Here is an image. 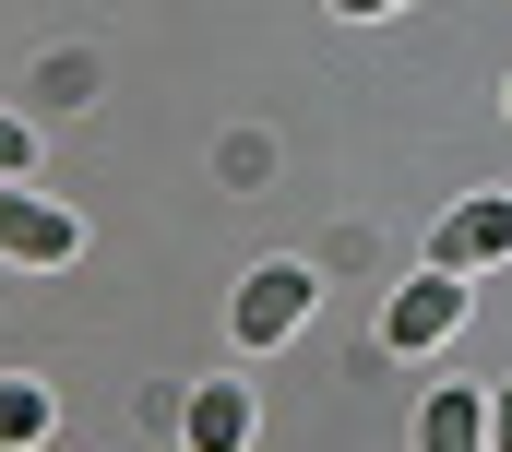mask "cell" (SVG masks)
<instances>
[{"instance_id":"6","label":"cell","mask_w":512,"mask_h":452,"mask_svg":"<svg viewBox=\"0 0 512 452\" xmlns=\"http://www.w3.org/2000/svg\"><path fill=\"white\" fill-rule=\"evenodd\" d=\"M417 452H489V393L477 381H441L417 405Z\"/></svg>"},{"instance_id":"3","label":"cell","mask_w":512,"mask_h":452,"mask_svg":"<svg viewBox=\"0 0 512 452\" xmlns=\"http://www.w3.org/2000/svg\"><path fill=\"white\" fill-rule=\"evenodd\" d=\"M310 298H322V286H310V262H251V286H239V310H227V322H239V345H286L298 322H310Z\"/></svg>"},{"instance_id":"10","label":"cell","mask_w":512,"mask_h":452,"mask_svg":"<svg viewBox=\"0 0 512 452\" xmlns=\"http://www.w3.org/2000/svg\"><path fill=\"white\" fill-rule=\"evenodd\" d=\"M334 12H346V24H382V12H405V0H334Z\"/></svg>"},{"instance_id":"5","label":"cell","mask_w":512,"mask_h":452,"mask_svg":"<svg viewBox=\"0 0 512 452\" xmlns=\"http://www.w3.org/2000/svg\"><path fill=\"white\" fill-rule=\"evenodd\" d=\"M179 441H191V452H251V393H239V381H191Z\"/></svg>"},{"instance_id":"8","label":"cell","mask_w":512,"mask_h":452,"mask_svg":"<svg viewBox=\"0 0 512 452\" xmlns=\"http://www.w3.org/2000/svg\"><path fill=\"white\" fill-rule=\"evenodd\" d=\"M24 155H36V131H24V119L0 108V179H24Z\"/></svg>"},{"instance_id":"9","label":"cell","mask_w":512,"mask_h":452,"mask_svg":"<svg viewBox=\"0 0 512 452\" xmlns=\"http://www.w3.org/2000/svg\"><path fill=\"white\" fill-rule=\"evenodd\" d=\"M489 452H512V381H489Z\"/></svg>"},{"instance_id":"7","label":"cell","mask_w":512,"mask_h":452,"mask_svg":"<svg viewBox=\"0 0 512 452\" xmlns=\"http://www.w3.org/2000/svg\"><path fill=\"white\" fill-rule=\"evenodd\" d=\"M48 417H60L48 381H0V452H36V441H48Z\"/></svg>"},{"instance_id":"2","label":"cell","mask_w":512,"mask_h":452,"mask_svg":"<svg viewBox=\"0 0 512 452\" xmlns=\"http://www.w3.org/2000/svg\"><path fill=\"white\" fill-rule=\"evenodd\" d=\"M465 322V274H441V262H417L405 286H393V310H382V345L393 357H429V345Z\"/></svg>"},{"instance_id":"1","label":"cell","mask_w":512,"mask_h":452,"mask_svg":"<svg viewBox=\"0 0 512 452\" xmlns=\"http://www.w3.org/2000/svg\"><path fill=\"white\" fill-rule=\"evenodd\" d=\"M72 250H84V215H72V203H48V191L0 179V262H36V274H60Z\"/></svg>"},{"instance_id":"4","label":"cell","mask_w":512,"mask_h":452,"mask_svg":"<svg viewBox=\"0 0 512 452\" xmlns=\"http://www.w3.org/2000/svg\"><path fill=\"white\" fill-rule=\"evenodd\" d=\"M429 262H441V274H489V262H512V191L453 203V215L429 226Z\"/></svg>"}]
</instances>
